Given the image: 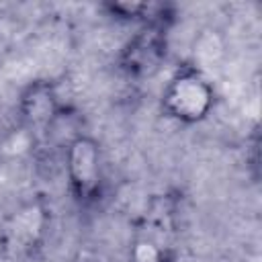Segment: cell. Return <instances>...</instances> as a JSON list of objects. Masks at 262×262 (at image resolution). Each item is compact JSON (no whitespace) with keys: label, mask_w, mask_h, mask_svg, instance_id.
I'll list each match as a JSON object with an SVG mask.
<instances>
[{"label":"cell","mask_w":262,"mask_h":262,"mask_svg":"<svg viewBox=\"0 0 262 262\" xmlns=\"http://www.w3.org/2000/svg\"><path fill=\"white\" fill-rule=\"evenodd\" d=\"M215 104L211 82L196 68L178 70L162 90V111L168 119L194 125L207 119Z\"/></svg>","instance_id":"1"},{"label":"cell","mask_w":262,"mask_h":262,"mask_svg":"<svg viewBox=\"0 0 262 262\" xmlns=\"http://www.w3.org/2000/svg\"><path fill=\"white\" fill-rule=\"evenodd\" d=\"M66 176L74 201L82 207L92 205L102 190V154L100 143L82 133L63 147Z\"/></svg>","instance_id":"2"},{"label":"cell","mask_w":262,"mask_h":262,"mask_svg":"<svg viewBox=\"0 0 262 262\" xmlns=\"http://www.w3.org/2000/svg\"><path fill=\"white\" fill-rule=\"evenodd\" d=\"M166 57V25H143L125 45L121 68L131 76H145L160 68Z\"/></svg>","instance_id":"3"},{"label":"cell","mask_w":262,"mask_h":262,"mask_svg":"<svg viewBox=\"0 0 262 262\" xmlns=\"http://www.w3.org/2000/svg\"><path fill=\"white\" fill-rule=\"evenodd\" d=\"M63 106L57 86L51 80H33L18 94V115L29 131H41L49 127L57 111Z\"/></svg>","instance_id":"4"},{"label":"cell","mask_w":262,"mask_h":262,"mask_svg":"<svg viewBox=\"0 0 262 262\" xmlns=\"http://www.w3.org/2000/svg\"><path fill=\"white\" fill-rule=\"evenodd\" d=\"M47 223V213L41 203H27L8 221V237L12 244H16L18 250H29L35 246L45 229Z\"/></svg>","instance_id":"5"},{"label":"cell","mask_w":262,"mask_h":262,"mask_svg":"<svg viewBox=\"0 0 262 262\" xmlns=\"http://www.w3.org/2000/svg\"><path fill=\"white\" fill-rule=\"evenodd\" d=\"M82 129H84V119H82L80 111H76L70 104H63L57 111V115L53 117V121L49 123V127L45 129V137L63 149L72 139L86 133Z\"/></svg>","instance_id":"6"},{"label":"cell","mask_w":262,"mask_h":262,"mask_svg":"<svg viewBox=\"0 0 262 262\" xmlns=\"http://www.w3.org/2000/svg\"><path fill=\"white\" fill-rule=\"evenodd\" d=\"M172 262H174V260H172Z\"/></svg>","instance_id":"7"}]
</instances>
